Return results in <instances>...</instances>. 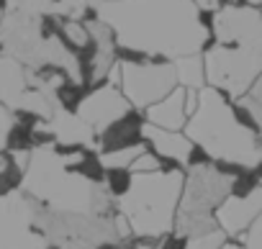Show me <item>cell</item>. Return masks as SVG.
<instances>
[{
  "label": "cell",
  "instance_id": "1",
  "mask_svg": "<svg viewBox=\"0 0 262 249\" xmlns=\"http://www.w3.org/2000/svg\"><path fill=\"white\" fill-rule=\"evenodd\" d=\"M98 18L113 31L116 49L175 62L203 54L211 41L213 11L195 0H90Z\"/></svg>",
  "mask_w": 262,
  "mask_h": 249
},
{
  "label": "cell",
  "instance_id": "2",
  "mask_svg": "<svg viewBox=\"0 0 262 249\" xmlns=\"http://www.w3.org/2000/svg\"><path fill=\"white\" fill-rule=\"evenodd\" d=\"M203 67L208 87L231 100L242 98L262 75V8L226 6L213 11Z\"/></svg>",
  "mask_w": 262,
  "mask_h": 249
},
{
  "label": "cell",
  "instance_id": "3",
  "mask_svg": "<svg viewBox=\"0 0 262 249\" xmlns=\"http://www.w3.org/2000/svg\"><path fill=\"white\" fill-rule=\"evenodd\" d=\"M183 131L216 162H234L242 167H254L262 162V137L242 126L231 98H226L216 87L206 85L198 90V105Z\"/></svg>",
  "mask_w": 262,
  "mask_h": 249
},
{
  "label": "cell",
  "instance_id": "4",
  "mask_svg": "<svg viewBox=\"0 0 262 249\" xmlns=\"http://www.w3.org/2000/svg\"><path fill=\"white\" fill-rule=\"evenodd\" d=\"M185 172L134 175L131 193L118 203L128 231L139 239H162L175 231Z\"/></svg>",
  "mask_w": 262,
  "mask_h": 249
},
{
  "label": "cell",
  "instance_id": "5",
  "mask_svg": "<svg viewBox=\"0 0 262 249\" xmlns=\"http://www.w3.org/2000/svg\"><path fill=\"white\" fill-rule=\"evenodd\" d=\"M231 193V180L211 167H193L185 170L183 183V198L175 218V234L190 239L198 234H206L211 229H219L216 211Z\"/></svg>",
  "mask_w": 262,
  "mask_h": 249
},
{
  "label": "cell",
  "instance_id": "6",
  "mask_svg": "<svg viewBox=\"0 0 262 249\" xmlns=\"http://www.w3.org/2000/svg\"><path fill=\"white\" fill-rule=\"evenodd\" d=\"M118 87L131 108L147 110L178 87V72L175 64L167 59L118 62Z\"/></svg>",
  "mask_w": 262,
  "mask_h": 249
},
{
  "label": "cell",
  "instance_id": "7",
  "mask_svg": "<svg viewBox=\"0 0 262 249\" xmlns=\"http://www.w3.org/2000/svg\"><path fill=\"white\" fill-rule=\"evenodd\" d=\"M128 110H131V103L126 100L121 87L111 80H103V82H98L95 87L88 90L85 100L77 108V116L98 134L105 126H111L113 121H118L121 116H126Z\"/></svg>",
  "mask_w": 262,
  "mask_h": 249
},
{
  "label": "cell",
  "instance_id": "8",
  "mask_svg": "<svg viewBox=\"0 0 262 249\" xmlns=\"http://www.w3.org/2000/svg\"><path fill=\"white\" fill-rule=\"evenodd\" d=\"M144 129H147L144 110L131 108L126 116H121L118 121L111 123V126L98 131L95 149L100 154L123 152V149H144Z\"/></svg>",
  "mask_w": 262,
  "mask_h": 249
},
{
  "label": "cell",
  "instance_id": "9",
  "mask_svg": "<svg viewBox=\"0 0 262 249\" xmlns=\"http://www.w3.org/2000/svg\"><path fill=\"white\" fill-rule=\"evenodd\" d=\"M262 213V188L249 195V198H226L221 203V208L216 211V223L229 234V239H239L252 223L254 218Z\"/></svg>",
  "mask_w": 262,
  "mask_h": 249
},
{
  "label": "cell",
  "instance_id": "10",
  "mask_svg": "<svg viewBox=\"0 0 262 249\" xmlns=\"http://www.w3.org/2000/svg\"><path fill=\"white\" fill-rule=\"evenodd\" d=\"M185 98H188V90L178 85L170 95H165L162 100H157L155 105H149L144 110L147 123L149 126H157V129H167V131H183L188 123Z\"/></svg>",
  "mask_w": 262,
  "mask_h": 249
},
{
  "label": "cell",
  "instance_id": "11",
  "mask_svg": "<svg viewBox=\"0 0 262 249\" xmlns=\"http://www.w3.org/2000/svg\"><path fill=\"white\" fill-rule=\"evenodd\" d=\"M144 147L149 152H155L160 160H170V162H178L185 167L188 154L193 149V142L185 137V131H167V129H157V126H149L147 123Z\"/></svg>",
  "mask_w": 262,
  "mask_h": 249
},
{
  "label": "cell",
  "instance_id": "12",
  "mask_svg": "<svg viewBox=\"0 0 262 249\" xmlns=\"http://www.w3.org/2000/svg\"><path fill=\"white\" fill-rule=\"evenodd\" d=\"M26 90H29V70L18 59L0 52V103L13 110Z\"/></svg>",
  "mask_w": 262,
  "mask_h": 249
},
{
  "label": "cell",
  "instance_id": "13",
  "mask_svg": "<svg viewBox=\"0 0 262 249\" xmlns=\"http://www.w3.org/2000/svg\"><path fill=\"white\" fill-rule=\"evenodd\" d=\"M52 129H54V137L59 144H80V147H95V131L88 126V123L77 116V113H67V110H59L52 116Z\"/></svg>",
  "mask_w": 262,
  "mask_h": 249
},
{
  "label": "cell",
  "instance_id": "14",
  "mask_svg": "<svg viewBox=\"0 0 262 249\" xmlns=\"http://www.w3.org/2000/svg\"><path fill=\"white\" fill-rule=\"evenodd\" d=\"M178 72V85L188 90H201L206 87V67H203V54H190L180 57L172 62Z\"/></svg>",
  "mask_w": 262,
  "mask_h": 249
},
{
  "label": "cell",
  "instance_id": "15",
  "mask_svg": "<svg viewBox=\"0 0 262 249\" xmlns=\"http://www.w3.org/2000/svg\"><path fill=\"white\" fill-rule=\"evenodd\" d=\"M131 185H134V172H131L128 167H105L103 188L116 203H121L131 193Z\"/></svg>",
  "mask_w": 262,
  "mask_h": 249
},
{
  "label": "cell",
  "instance_id": "16",
  "mask_svg": "<svg viewBox=\"0 0 262 249\" xmlns=\"http://www.w3.org/2000/svg\"><path fill=\"white\" fill-rule=\"evenodd\" d=\"M236 100L252 113L257 129H259V134H262V75H259V77L254 80V85H252L242 98H236Z\"/></svg>",
  "mask_w": 262,
  "mask_h": 249
},
{
  "label": "cell",
  "instance_id": "17",
  "mask_svg": "<svg viewBox=\"0 0 262 249\" xmlns=\"http://www.w3.org/2000/svg\"><path fill=\"white\" fill-rule=\"evenodd\" d=\"M226 241H229V234L219 226V229H211L206 234L190 236L188 239V249H221Z\"/></svg>",
  "mask_w": 262,
  "mask_h": 249
},
{
  "label": "cell",
  "instance_id": "18",
  "mask_svg": "<svg viewBox=\"0 0 262 249\" xmlns=\"http://www.w3.org/2000/svg\"><path fill=\"white\" fill-rule=\"evenodd\" d=\"M128 170L134 172V175H149V172H160V157L144 147V149L137 154V160L131 162V167H128Z\"/></svg>",
  "mask_w": 262,
  "mask_h": 249
},
{
  "label": "cell",
  "instance_id": "19",
  "mask_svg": "<svg viewBox=\"0 0 262 249\" xmlns=\"http://www.w3.org/2000/svg\"><path fill=\"white\" fill-rule=\"evenodd\" d=\"M244 244V249H262V213L254 218V223L236 239Z\"/></svg>",
  "mask_w": 262,
  "mask_h": 249
},
{
  "label": "cell",
  "instance_id": "20",
  "mask_svg": "<svg viewBox=\"0 0 262 249\" xmlns=\"http://www.w3.org/2000/svg\"><path fill=\"white\" fill-rule=\"evenodd\" d=\"M11 123H13V110L0 103V157L6 154V137H8Z\"/></svg>",
  "mask_w": 262,
  "mask_h": 249
},
{
  "label": "cell",
  "instance_id": "21",
  "mask_svg": "<svg viewBox=\"0 0 262 249\" xmlns=\"http://www.w3.org/2000/svg\"><path fill=\"white\" fill-rule=\"evenodd\" d=\"M195 3H198V8L201 11H216L219 8V3H221V0H195ZM244 3H249V6H262V0H244Z\"/></svg>",
  "mask_w": 262,
  "mask_h": 249
},
{
  "label": "cell",
  "instance_id": "22",
  "mask_svg": "<svg viewBox=\"0 0 262 249\" xmlns=\"http://www.w3.org/2000/svg\"><path fill=\"white\" fill-rule=\"evenodd\" d=\"M160 239H139V249H157Z\"/></svg>",
  "mask_w": 262,
  "mask_h": 249
},
{
  "label": "cell",
  "instance_id": "23",
  "mask_svg": "<svg viewBox=\"0 0 262 249\" xmlns=\"http://www.w3.org/2000/svg\"><path fill=\"white\" fill-rule=\"evenodd\" d=\"M221 249H244V244H242V241H236V239H229Z\"/></svg>",
  "mask_w": 262,
  "mask_h": 249
},
{
  "label": "cell",
  "instance_id": "24",
  "mask_svg": "<svg viewBox=\"0 0 262 249\" xmlns=\"http://www.w3.org/2000/svg\"><path fill=\"white\" fill-rule=\"evenodd\" d=\"M6 13H8V6H6V0H0V24H3Z\"/></svg>",
  "mask_w": 262,
  "mask_h": 249
}]
</instances>
